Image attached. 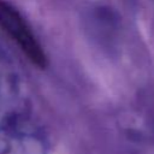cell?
I'll list each match as a JSON object with an SVG mask.
<instances>
[{"mask_svg": "<svg viewBox=\"0 0 154 154\" xmlns=\"http://www.w3.org/2000/svg\"><path fill=\"white\" fill-rule=\"evenodd\" d=\"M0 29L16 42L24 55L38 69L47 66V57L23 16L8 2L0 0Z\"/></svg>", "mask_w": 154, "mask_h": 154, "instance_id": "obj_1", "label": "cell"}]
</instances>
